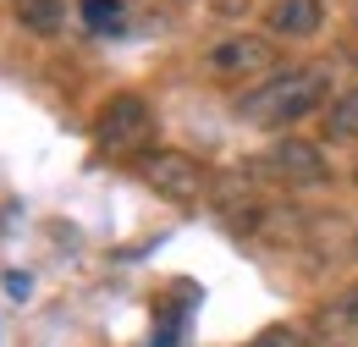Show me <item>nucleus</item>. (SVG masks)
<instances>
[{
  "label": "nucleus",
  "mask_w": 358,
  "mask_h": 347,
  "mask_svg": "<svg viewBox=\"0 0 358 347\" xmlns=\"http://www.w3.org/2000/svg\"><path fill=\"white\" fill-rule=\"evenodd\" d=\"M243 347H309V337L298 325H265L254 342H243Z\"/></svg>",
  "instance_id": "obj_11"
},
{
  "label": "nucleus",
  "mask_w": 358,
  "mask_h": 347,
  "mask_svg": "<svg viewBox=\"0 0 358 347\" xmlns=\"http://www.w3.org/2000/svg\"><path fill=\"white\" fill-rule=\"evenodd\" d=\"M265 171L275 182H287V187H314V182H325V155H320V143H303V138H281L275 149L265 155Z\"/></svg>",
  "instance_id": "obj_5"
},
{
  "label": "nucleus",
  "mask_w": 358,
  "mask_h": 347,
  "mask_svg": "<svg viewBox=\"0 0 358 347\" xmlns=\"http://www.w3.org/2000/svg\"><path fill=\"white\" fill-rule=\"evenodd\" d=\"M204 72L215 83H248V78H270L275 72V39L270 34H231L204 55Z\"/></svg>",
  "instance_id": "obj_4"
},
{
  "label": "nucleus",
  "mask_w": 358,
  "mask_h": 347,
  "mask_svg": "<svg viewBox=\"0 0 358 347\" xmlns=\"http://www.w3.org/2000/svg\"><path fill=\"white\" fill-rule=\"evenodd\" d=\"M17 28H28L34 39H55L66 28V0H11Z\"/></svg>",
  "instance_id": "obj_8"
},
{
  "label": "nucleus",
  "mask_w": 358,
  "mask_h": 347,
  "mask_svg": "<svg viewBox=\"0 0 358 347\" xmlns=\"http://www.w3.org/2000/svg\"><path fill=\"white\" fill-rule=\"evenodd\" d=\"M149 138H155V105H149L143 94L105 99V111H99V122H94L99 155H149Z\"/></svg>",
  "instance_id": "obj_2"
},
{
  "label": "nucleus",
  "mask_w": 358,
  "mask_h": 347,
  "mask_svg": "<svg viewBox=\"0 0 358 347\" xmlns=\"http://www.w3.org/2000/svg\"><path fill=\"white\" fill-rule=\"evenodd\" d=\"M325 88H331V66H287V72H270L259 88H248L243 99H237V122L243 127H292V122H303L314 116L320 105H325Z\"/></svg>",
  "instance_id": "obj_1"
},
{
  "label": "nucleus",
  "mask_w": 358,
  "mask_h": 347,
  "mask_svg": "<svg viewBox=\"0 0 358 347\" xmlns=\"http://www.w3.org/2000/svg\"><path fill=\"white\" fill-rule=\"evenodd\" d=\"M314 337H325V342H353L358 337V281L342 287V292H331L325 304L314 309Z\"/></svg>",
  "instance_id": "obj_7"
},
{
  "label": "nucleus",
  "mask_w": 358,
  "mask_h": 347,
  "mask_svg": "<svg viewBox=\"0 0 358 347\" xmlns=\"http://www.w3.org/2000/svg\"><path fill=\"white\" fill-rule=\"evenodd\" d=\"M270 39H314L325 28V6L320 0H275L265 11Z\"/></svg>",
  "instance_id": "obj_6"
},
{
  "label": "nucleus",
  "mask_w": 358,
  "mask_h": 347,
  "mask_svg": "<svg viewBox=\"0 0 358 347\" xmlns=\"http://www.w3.org/2000/svg\"><path fill=\"white\" fill-rule=\"evenodd\" d=\"M83 22H89L94 34H122L127 6H122V0H83Z\"/></svg>",
  "instance_id": "obj_10"
},
{
  "label": "nucleus",
  "mask_w": 358,
  "mask_h": 347,
  "mask_svg": "<svg viewBox=\"0 0 358 347\" xmlns=\"http://www.w3.org/2000/svg\"><path fill=\"white\" fill-rule=\"evenodd\" d=\"M353 248H358V237H353Z\"/></svg>",
  "instance_id": "obj_13"
},
{
  "label": "nucleus",
  "mask_w": 358,
  "mask_h": 347,
  "mask_svg": "<svg viewBox=\"0 0 358 347\" xmlns=\"http://www.w3.org/2000/svg\"><path fill=\"white\" fill-rule=\"evenodd\" d=\"M254 0H210V11H221V17H243Z\"/></svg>",
  "instance_id": "obj_12"
},
{
  "label": "nucleus",
  "mask_w": 358,
  "mask_h": 347,
  "mask_svg": "<svg viewBox=\"0 0 358 347\" xmlns=\"http://www.w3.org/2000/svg\"><path fill=\"white\" fill-rule=\"evenodd\" d=\"M138 176H143L160 199H171V204H199V199L210 193L204 160H193V155H182V149H149V155H138Z\"/></svg>",
  "instance_id": "obj_3"
},
{
  "label": "nucleus",
  "mask_w": 358,
  "mask_h": 347,
  "mask_svg": "<svg viewBox=\"0 0 358 347\" xmlns=\"http://www.w3.org/2000/svg\"><path fill=\"white\" fill-rule=\"evenodd\" d=\"M325 132L342 138V143H358V88H348V94L331 99V111H325Z\"/></svg>",
  "instance_id": "obj_9"
}]
</instances>
